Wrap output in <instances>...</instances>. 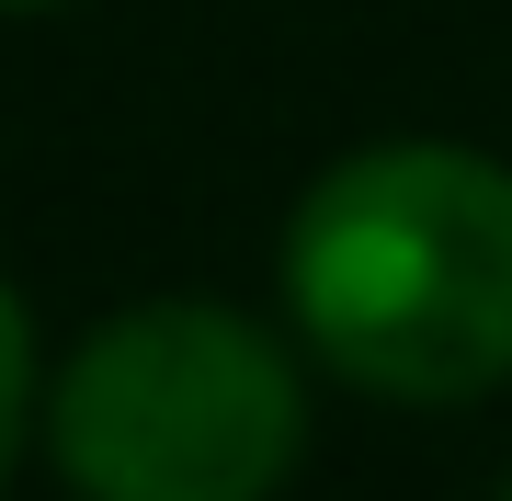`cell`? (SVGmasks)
<instances>
[{"label":"cell","mask_w":512,"mask_h":501,"mask_svg":"<svg viewBox=\"0 0 512 501\" xmlns=\"http://www.w3.org/2000/svg\"><path fill=\"white\" fill-rule=\"evenodd\" d=\"M501 501H512V479H501Z\"/></svg>","instance_id":"5b68a950"},{"label":"cell","mask_w":512,"mask_h":501,"mask_svg":"<svg viewBox=\"0 0 512 501\" xmlns=\"http://www.w3.org/2000/svg\"><path fill=\"white\" fill-rule=\"evenodd\" d=\"M0 12H69V0H0Z\"/></svg>","instance_id":"277c9868"},{"label":"cell","mask_w":512,"mask_h":501,"mask_svg":"<svg viewBox=\"0 0 512 501\" xmlns=\"http://www.w3.org/2000/svg\"><path fill=\"white\" fill-rule=\"evenodd\" d=\"M285 308L365 399H490L512 376V171L444 137L330 160L285 217Z\"/></svg>","instance_id":"6da1fadb"},{"label":"cell","mask_w":512,"mask_h":501,"mask_svg":"<svg viewBox=\"0 0 512 501\" xmlns=\"http://www.w3.org/2000/svg\"><path fill=\"white\" fill-rule=\"evenodd\" d=\"M23 410H35V319H23V297L0 285V479H12Z\"/></svg>","instance_id":"3957f363"},{"label":"cell","mask_w":512,"mask_h":501,"mask_svg":"<svg viewBox=\"0 0 512 501\" xmlns=\"http://www.w3.org/2000/svg\"><path fill=\"white\" fill-rule=\"evenodd\" d=\"M46 445L80 501H274L308 445V388L262 319L148 297L57 365Z\"/></svg>","instance_id":"7a4b0ae2"}]
</instances>
